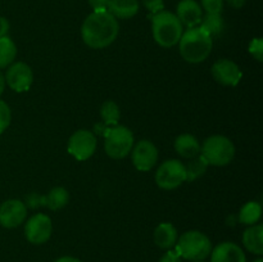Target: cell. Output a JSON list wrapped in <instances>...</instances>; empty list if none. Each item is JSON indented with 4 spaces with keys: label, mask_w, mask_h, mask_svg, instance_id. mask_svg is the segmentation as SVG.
Masks as SVG:
<instances>
[{
    "label": "cell",
    "mask_w": 263,
    "mask_h": 262,
    "mask_svg": "<svg viewBox=\"0 0 263 262\" xmlns=\"http://www.w3.org/2000/svg\"><path fill=\"white\" fill-rule=\"evenodd\" d=\"M194 262H205V261H194Z\"/></svg>",
    "instance_id": "39"
},
{
    "label": "cell",
    "mask_w": 263,
    "mask_h": 262,
    "mask_svg": "<svg viewBox=\"0 0 263 262\" xmlns=\"http://www.w3.org/2000/svg\"><path fill=\"white\" fill-rule=\"evenodd\" d=\"M243 244L251 253L257 256L263 254V226H249L243 234Z\"/></svg>",
    "instance_id": "19"
},
{
    "label": "cell",
    "mask_w": 263,
    "mask_h": 262,
    "mask_svg": "<svg viewBox=\"0 0 263 262\" xmlns=\"http://www.w3.org/2000/svg\"><path fill=\"white\" fill-rule=\"evenodd\" d=\"M200 152L208 164L217 167L226 166L233 162L235 157V146L233 141L222 135H212L205 139Z\"/></svg>",
    "instance_id": "5"
},
{
    "label": "cell",
    "mask_w": 263,
    "mask_h": 262,
    "mask_svg": "<svg viewBox=\"0 0 263 262\" xmlns=\"http://www.w3.org/2000/svg\"><path fill=\"white\" fill-rule=\"evenodd\" d=\"M202 7L207 14H220L223 9V0H202Z\"/></svg>",
    "instance_id": "27"
},
{
    "label": "cell",
    "mask_w": 263,
    "mask_h": 262,
    "mask_svg": "<svg viewBox=\"0 0 263 262\" xmlns=\"http://www.w3.org/2000/svg\"><path fill=\"white\" fill-rule=\"evenodd\" d=\"M109 0H89V4L94 10H107Z\"/></svg>",
    "instance_id": "32"
},
{
    "label": "cell",
    "mask_w": 263,
    "mask_h": 262,
    "mask_svg": "<svg viewBox=\"0 0 263 262\" xmlns=\"http://www.w3.org/2000/svg\"><path fill=\"white\" fill-rule=\"evenodd\" d=\"M200 23H202L200 27L210 36L220 35L225 27V23H223V20L220 14H205L204 17H202Z\"/></svg>",
    "instance_id": "24"
},
{
    "label": "cell",
    "mask_w": 263,
    "mask_h": 262,
    "mask_svg": "<svg viewBox=\"0 0 263 262\" xmlns=\"http://www.w3.org/2000/svg\"><path fill=\"white\" fill-rule=\"evenodd\" d=\"M4 89H5V79H4V74L0 72V95L3 94Z\"/></svg>",
    "instance_id": "37"
},
{
    "label": "cell",
    "mask_w": 263,
    "mask_h": 262,
    "mask_svg": "<svg viewBox=\"0 0 263 262\" xmlns=\"http://www.w3.org/2000/svg\"><path fill=\"white\" fill-rule=\"evenodd\" d=\"M249 53L258 62L263 61V40L261 38L253 39L249 44Z\"/></svg>",
    "instance_id": "28"
},
{
    "label": "cell",
    "mask_w": 263,
    "mask_h": 262,
    "mask_svg": "<svg viewBox=\"0 0 263 262\" xmlns=\"http://www.w3.org/2000/svg\"><path fill=\"white\" fill-rule=\"evenodd\" d=\"M186 181L185 164L179 159H168L158 167L156 172V182L161 189L172 190Z\"/></svg>",
    "instance_id": "7"
},
{
    "label": "cell",
    "mask_w": 263,
    "mask_h": 262,
    "mask_svg": "<svg viewBox=\"0 0 263 262\" xmlns=\"http://www.w3.org/2000/svg\"><path fill=\"white\" fill-rule=\"evenodd\" d=\"M253 262H263V259L262 258H257L256 261H253Z\"/></svg>",
    "instance_id": "38"
},
{
    "label": "cell",
    "mask_w": 263,
    "mask_h": 262,
    "mask_svg": "<svg viewBox=\"0 0 263 262\" xmlns=\"http://www.w3.org/2000/svg\"><path fill=\"white\" fill-rule=\"evenodd\" d=\"M100 116L107 125H117L121 117L120 107L113 100H107L100 108Z\"/></svg>",
    "instance_id": "25"
},
{
    "label": "cell",
    "mask_w": 263,
    "mask_h": 262,
    "mask_svg": "<svg viewBox=\"0 0 263 262\" xmlns=\"http://www.w3.org/2000/svg\"><path fill=\"white\" fill-rule=\"evenodd\" d=\"M105 131V153L113 159H122L127 157L134 146L133 131L122 125H116Z\"/></svg>",
    "instance_id": "6"
},
{
    "label": "cell",
    "mask_w": 263,
    "mask_h": 262,
    "mask_svg": "<svg viewBox=\"0 0 263 262\" xmlns=\"http://www.w3.org/2000/svg\"><path fill=\"white\" fill-rule=\"evenodd\" d=\"M27 207L20 199L5 200L0 205V225L7 229H14L25 222Z\"/></svg>",
    "instance_id": "12"
},
{
    "label": "cell",
    "mask_w": 263,
    "mask_h": 262,
    "mask_svg": "<svg viewBox=\"0 0 263 262\" xmlns=\"http://www.w3.org/2000/svg\"><path fill=\"white\" fill-rule=\"evenodd\" d=\"M118 31L117 18L108 10H94L82 23L81 36L89 48L104 49L117 39Z\"/></svg>",
    "instance_id": "1"
},
{
    "label": "cell",
    "mask_w": 263,
    "mask_h": 262,
    "mask_svg": "<svg viewBox=\"0 0 263 262\" xmlns=\"http://www.w3.org/2000/svg\"><path fill=\"white\" fill-rule=\"evenodd\" d=\"M211 262H247L246 253L235 243L223 241L211 252Z\"/></svg>",
    "instance_id": "14"
},
{
    "label": "cell",
    "mask_w": 263,
    "mask_h": 262,
    "mask_svg": "<svg viewBox=\"0 0 263 262\" xmlns=\"http://www.w3.org/2000/svg\"><path fill=\"white\" fill-rule=\"evenodd\" d=\"M10 121H12V112L9 105L0 100V134L7 130L8 126L10 125Z\"/></svg>",
    "instance_id": "26"
},
{
    "label": "cell",
    "mask_w": 263,
    "mask_h": 262,
    "mask_svg": "<svg viewBox=\"0 0 263 262\" xmlns=\"http://www.w3.org/2000/svg\"><path fill=\"white\" fill-rule=\"evenodd\" d=\"M143 4L153 15L162 12L164 8L163 0H143Z\"/></svg>",
    "instance_id": "30"
},
{
    "label": "cell",
    "mask_w": 263,
    "mask_h": 262,
    "mask_svg": "<svg viewBox=\"0 0 263 262\" xmlns=\"http://www.w3.org/2000/svg\"><path fill=\"white\" fill-rule=\"evenodd\" d=\"M54 262H82V261L79 258H74V257L64 256V257H61V258H58L57 261H54Z\"/></svg>",
    "instance_id": "35"
},
{
    "label": "cell",
    "mask_w": 263,
    "mask_h": 262,
    "mask_svg": "<svg viewBox=\"0 0 263 262\" xmlns=\"http://www.w3.org/2000/svg\"><path fill=\"white\" fill-rule=\"evenodd\" d=\"M200 149H202V146H200L199 140L190 134H182V135L177 136L176 140H175V151L182 158L192 159L199 156Z\"/></svg>",
    "instance_id": "16"
},
{
    "label": "cell",
    "mask_w": 263,
    "mask_h": 262,
    "mask_svg": "<svg viewBox=\"0 0 263 262\" xmlns=\"http://www.w3.org/2000/svg\"><path fill=\"white\" fill-rule=\"evenodd\" d=\"M131 152L133 163L139 171H151L158 161V149L151 140H140Z\"/></svg>",
    "instance_id": "11"
},
{
    "label": "cell",
    "mask_w": 263,
    "mask_h": 262,
    "mask_svg": "<svg viewBox=\"0 0 263 262\" xmlns=\"http://www.w3.org/2000/svg\"><path fill=\"white\" fill-rule=\"evenodd\" d=\"M212 36L208 35L202 27H192L182 32L179 41L180 54L189 63H202L212 51Z\"/></svg>",
    "instance_id": "2"
},
{
    "label": "cell",
    "mask_w": 263,
    "mask_h": 262,
    "mask_svg": "<svg viewBox=\"0 0 263 262\" xmlns=\"http://www.w3.org/2000/svg\"><path fill=\"white\" fill-rule=\"evenodd\" d=\"M5 84L15 92L27 91L33 82L32 69L25 62H17L8 67L4 76Z\"/></svg>",
    "instance_id": "10"
},
{
    "label": "cell",
    "mask_w": 263,
    "mask_h": 262,
    "mask_svg": "<svg viewBox=\"0 0 263 262\" xmlns=\"http://www.w3.org/2000/svg\"><path fill=\"white\" fill-rule=\"evenodd\" d=\"M17 57V46L8 36L0 38V69L7 68Z\"/></svg>",
    "instance_id": "22"
},
{
    "label": "cell",
    "mask_w": 263,
    "mask_h": 262,
    "mask_svg": "<svg viewBox=\"0 0 263 262\" xmlns=\"http://www.w3.org/2000/svg\"><path fill=\"white\" fill-rule=\"evenodd\" d=\"M107 10L115 18L128 20L139 12L138 0H109Z\"/></svg>",
    "instance_id": "18"
},
{
    "label": "cell",
    "mask_w": 263,
    "mask_h": 262,
    "mask_svg": "<svg viewBox=\"0 0 263 262\" xmlns=\"http://www.w3.org/2000/svg\"><path fill=\"white\" fill-rule=\"evenodd\" d=\"M53 233V225L49 216L44 213H36L30 217L25 226L26 239L31 244H44L50 239Z\"/></svg>",
    "instance_id": "9"
},
{
    "label": "cell",
    "mask_w": 263,
    "mask_h": 262,
    "mask_svg": "<svg viewBox=\"0 0 263 262\" xmlns=\"http://www.w3.org/2000/svg\"><path fill=\"white\" fill-rule=\"evenodd\" d=\"M152 28H153L154 40L162 48H171L179 44L184 32L181 22L176 14L166 10H162L153 15Z\"/></svg>",
    "instance_id": "3"
},
{
    "label": "cell",
    "mask_w": 263,
    "mask_h": 262,
    "mask_svg": "<svg viewBox=\"0 0 263 262\" xmlns=\"http://www.w3.org/2000/svg\"><path fill=\"white\" fill-rule=\"evenodd\" d=\"M177 239V230L172 223L163 222L159 223L154 230V243L161 249H171L175 247Z\"/></svg>",
    "instance_id": "17"
},
{
    "label": "cell",
    "mask_w": 263,
    "mask_h": 262,
    "mask_svg": "<svg viewBox=\"0 0 263 262\" xmlns=\"http://www.w3.org/2000/svg\"><path fill=\"white\" fill-rule=\"evenodd\" d=\"M211 72L213 79L223 86H236L243 76L238 64L230 59H220L215 62Z\"/></svg>",
    "instance_id": "13"
},
{
    "label": "cell",
    "mask_w": 263,
    "mask_h": 262,
    "mask_svg": "<svg viewBox=\"0 0 263 262\" xmlns=\"http://www.w3.org/2000/svg\"><path fill=\"white\" fill-rule=\"evenodd\" d=\"M26 204V207H30V208H37L41 207V205H45V198L44 195H39L36 193H31V194L26 195V199L23 202Z\"/></svg>",
    "instance_id": "29"
},
{
    "label": "cell",
    "mask_w": 263,
    "mask_h": 262,
    "mask_svg": "<svg viewBox=\"0 0 263 262\" xmlns=\"http://www.w3.org/2000/svg\"><path fill=\"white\" fill-rule=\"evenodd\" d=\"M97 151V138L89 130H79L69 138L68 153L77 161H86Z\"/></svg>",
    "instance_id": "8"
},
{
    "label": "cell",
    "mask_w": 263,
    "mask_h": 262,
    "mask_svg": "<svg viewBox=\"0 0 263 262\" xmlns=\"http://www.w3.org/2000/svg\"><path fill=\"white\" fill-rule=\"evenodd\" d=\"M176 17L182 26L186 27H197L202 21V7L195 0H181L177 5Z\"/></svg>",
    "instance_id": "15"
},
{
    "label": "cell",
    "mask_w": 263,
    "mask_h": 262,
    "mask_svg": "<svg viewBox=\"0 0 263 262\" xmlns=\"http://www.w3.org/2000/svg\"><path fill=\"white\" fill-rule=\"evenodd\" d=\"M159 262H181V257L177 254L175 249H168L163 256L161 257Z\"/></svg>",
    "instance_id": "31"
},
{
    "label": "cell",
    "mask_w": 263,
    "mask_h": 262,
    "mask_svg": "<svg viewBox=\"0 0 263 262\" xmlns=\"http://www.w3.org/2000/svg\"><path fill=\"white\" fill-rule=\"evenodd\" d=\"M236 222H239L238 216L230 215V216H229V217H228V220H226V223H228L229 226H235Z\"/></svg>",
    "instance_id": "36"
},
{
    "label": "cell",
    "mask_w": 263,
    "mask_h": 262,
    "mask_svg": "<svg viewBox=\"0 0 263 262\" xmlns=\"http://www.w3.org/2000/svg\"><path fill=\"white\" fill-rule=\"evenodd\" d=\"M8 31H9V22H8L7 18L0 15V38L7 36Z\"/></svg>",
    "instance_id": "33"
},
{
    "label": "cell",
    "mask_w": 263,
    "mask_h": 262,
    "mask_svg": "<svg viewBox=\"0 0 263 262\" xmlns=\"http://www.w3.org/2000/svg\"><path fill=\"white\" fill-rule=\"evenodd\" d=\"M208 162L205 161L204 157L202 154L192 158V161L185 166V171H186V181H194L198 177L204 175V172L208 169Z\"/></svg>",
    "instance_id": "23"
},
{
    "label": "cell",
    "mask_w": 263,
    "mask_h": 262,
    "mask_svg": "<svg viewBox=\"0 0 263 262\" xmlns=\"http://www.w3.org/2000/svg\"><path fill=\"white\" fill-rule=\"evenodd\" d=\"M175 251L181 258L187 261H204L212 252V243L205 234L200 231H186L177 239Z\"/></svg>",
    "instance_id": "4"
},
{
    "label": "cell",
    "mask_w": 263,
    "mask_h": 262,
    "mask_svg": "<svg viewBox=\"0 0 263 262\" xmlns=\"http://www.w3.org/2000/svg\"><path fill=\"white\" fill-rule=\"evenodd\" d=\"M262 216V205L258 202H248L241 207L240 212L238 215L239 222L244 225H256Z\"/></svg>",
    "instance_id": "21"
},
{
    "label": "cell",
    "mask_w": 263,
    "mask_h": 262,
    "mask_svg": "<svg viewBox=\"0 0 263 262\" xmlns=\"http://www.w3.org/2000/svg\"><path fill=\"white\" fill-rule=\"evenodd\" d=\"M44 198H45V207L51 211H58L68 204L69 193L64 188L57 186L53 188L48 194L44 195Z\"/></svg>",
    "instance_id": "20"
},
{
    "label": "cell",
    "mask_w": 263,
    "mask_h": 262,
    "mask_svg": "<svg viewBox=\"0 0 263 262\" xmlns=\"http://www.w3.org/2000/svg\"><path fill=\"white\" fill-rule=\"evenodd\" d=\"M247 0H228L229 5L233 8H235V9H240V8L244 7V4H246Z\"/></svg>",
    "instance_id": "34"
}]
</instances>
